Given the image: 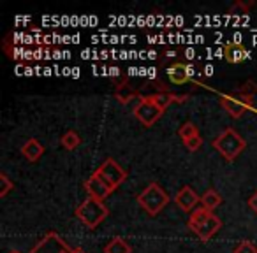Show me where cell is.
I'll use <instances>...</instances> for the list:
<instances>
[{"label": "cell", "mask_w": 257, "mask_h": 253, "mask_svg": "<svg viewBox=\"0 0 257 253\" xmlns=\"http://www.w3.org/2000/svg\"><path fill=\"white\" fill-rule=\"evenodd\" d=\"M189 228L201 239V241H208L211 239L222 227V221L217 214H213V211L204 209L203 206L194 209L190 213V218L187 221Z\"/></svg>", "instance_id": "obj_1"}, {"label": "cell", "mask_w": 257, "mask_h": 253, "mask_svg": "<svg viewBox=\"0 0 257 253\" xmlns=\"http://www.w3.org/2000/svg\"><path fill=\"white\" fill-rule=\"evenodd\" d=\"M213 148L225 158L227 162H234L239 155L245 151L246 141L236 132L234 129H225L222 134H218L213 141Z\"/></svg>", "instance_id": "obj_2"}, {"label": "cell", "mask_w": 257, "mask_h": 253, "mask_svg": "<svg viewBox=\"0 0 257 253\" xmlns=\"http://www.w3.org/2000/svg\"><path fill=\"white\" fill-rule=\"evenodd\" d=\"M138 202L150 216H155L169 204V195L162 190V186L159 183H150L138 195Z\"/></svg>", "instance_id": "obj_3"}, {"label": "cell", "mask_w": 257, "mask_h": 253, "mask_svg": "<svg viewBox=\"0 0 257 253\" xmlns=\"http://www.w3.org/2000/svg\"><path fill=\"white\" fill-rule=\"evenodd\" d=\"M76 216H78L88 228H95L97 225H100L106 220L107 207L104 206L102 200L88 197V199H85L79 204V207L76 209Z\"/></svg>", "instance_id": "obj_4"}, {"label": "cell", "mask_w": 257, "mask_h": 253, "mask_svg": "<svg viewBox=\"0 0 257 253\" xmlns=\"http://www.w3.org/2000/svg\"><path fill=\"white\" fill-rule=\"evenodd\" d=\"M252 104H253L252 97L241 95L239 92L220 97V106L224 107L225 113H227L231 118H241L243 114L252 107Z\"/></svg>", "instance_id": "obj_5"}, {"label": "cell", "mask_w": 257, "mask_h": 253, "mask_svg": "<svg viewBox=\"0 0 257 253\" xmlns=\"http://www.w3.org/2000/svg\"><path fill=\"white\" fill-rule=\"evenodd\" d=\"M162 114H164V111H162L150 97H143V99L138 102V106L134 107V116H136L138 121H141V125H145V127L155 125L161 120Z\"/></svg>", "instance_id": "obj_6"}, {"label": "cell", "mask_w": 257, "mask_h": 253, "mask_svg": "<svg viewBox=\"0 0 257 253\" xmlns=\"http://www.w3.org/2000/svg\"><path fill=\"white\" fill-rule=\"evenodd\" d=\"M95 172L113 190H116L118 186H120L121 183L127 179V172H125L123 169H121V165L118 164L116 160H113V158H106V160L102 162V165H100V167L97 169Z\"/></svg>", "instance_id": "obj_7"}, {"label": "cell", "mask_w": 257, "mask_h": 253, "mask_svg": "<svg viewBox=\"0 0 257 253\" xmlns=\"http://www.w3.org/2000/svg\"><path fill=\"white\" fill-rule=\"evenodd\" d=\"M71 246L64 241L58 234L55 232H50L46 234L32 249L30 253H71Z\"/></svg>", "instance_id": "obj_8"}, {"label": "cell", "mask_w": 257, "mask_h": 253, "mask_svg": "<svg viewBox=\"0 0 257 253\" xmlns=\"http://www.w3.org/2000/svg\"><path fill=\"white\" fill-rule=\"evenodd\" d=\"M85 188H86V192H88V197H93V199H97V200H104L109 193L114 192L97 172H93V174L86 179Z\"/></svg>", "instance_id": "obj_9"}, {"label": "cell", "mask_w": 257, "mask_h": 253, "mask_svg": "<svg viewBox=\"0 0 257 253\" xmlns=\"http://www.w3.org/2000/svg\"><path fill=\"white\" fill-rule=\"evenodd\" d=\"M175 200H176V204H178L180 209L190 211V213H192V211L196 209L197 202L201 200V197H197V193L194 192L190 186H183V188L176 193Z\"/></svg>", "instance_id": "obj_10"}, {"label": "cell", "mask_w": 257, "mask_h": 253, "mask_svg": "<svg viewBox=\"0 0 257 253\" xmlns=\"http://www.w3.org/2000/svg\"><path fill=\"white\" fill-rule=\"evenodd\" d=\"M250 57L248 50L241 43H229L225 44V60L229 64H239Z\"/></svg>", "instance_id": "obj_11"}, {"label": "cell", "mask_w": 257, "mask_h": 253, "mask_svg": "<svg viewBox=\"0 0 257 253\" xmlns=\"http://www.w3.org/2000/svg\"><path fill=\"white\" fill-rule=\"evenodd\" d=\"M150 99L161 107L162 111H166L173 102H185L189 97L187 95H176V93H171V92H159V93H154L150 95Z\"/></svg>", "instance_id": "obj_12"}, {"label": "cell", "mask_w": 257, "mask_h": 253, "mask_svg": "<svg viewBox=\"0 0 257 253\" xmlns=\"http://www.w3.org/2000/svg\"><path fill=\"white\" fill-rule=\"evenodd\" d=\"M22 155L29 162H37L44 155V146L37 139H29L22 146Z\"/></svg>", "instance_id": "obj_13"}, {"label": "cell", "mask_w": 257, "mask_h": 253, "mask_svg": "<svg viewBox=\"0 0 257 253\" xmlns=\"http://www.w3.org/2000/svg\"><path fill=\"white\" fill-rule=\"evenodd\" d=\"M168 78L173 85H185V83L190 81V76H189V72H187V65L180 64V62L169 65Z\"/></svg>", "instance_id": "obj_14"}, {"label": "cell", "mask_w": 257, "mask_h": 253, "mask_svg": "<svg viewBox=\"0 0 257 253\" xmlns=\"http://www.w3.org/2000/svg\"><path fill=\"white\" fill-rule=\"evenodd\" d=\"M114 97H116V100L120 104H128L131 100L136 97V90H134V86L131 85V83H120V85L114 88Z\"/></svg>", "instance_id": "obj_15"}, {"label": "cell", "mask_w": 257, "mask_h": 253, "mask_svg": "<svg viewBox=\"0 0 257 253\" xmlns=\"http://www.w3.org/2000/svg\"><path fill=\"white\" fill-rule=\"evenodd\" d=\"M201 204H203L204 209L213 211L215 207H218L222 204V197L217 190H206V192L201 195Z\"/></svg>", "instance_id": "obj_16"}, {"label": "cell", "mask_w": 257, "mask_h": 253, "mask_svg": "<svg viewBox=\"0 0 257 253\" xmlns=\"http://www.w3.org/2000/svg\"><path fill=\"white\" fill-rule=\"evenodd\" d=\"M131 246L123 241L121 237H114L104 246V253H131Z\"/></svg>", "instance_id": "obj_17"}, {"label": "cell", "mask_w": 257, "mask_h": 253, "mask_svg": "<svg viewBox=\"0 0 257 253\" xmlns=\"http://www.w3.org/2000/svg\"><path fill=\"white\" fill-rule=\"evenodd\" d=\"M79 143H81V137L78 136L76 130H69V132H65L64 136H62V146L69 151L76 150V148L79 146Z\"/></svg>", "instance_id": "obj_18"}, {"label": "cell", "mask_w": 257, "mask_h": 253, "mask_svg": "<svg viewBox=\"0 0 257 253\" xmlns=\"http://www.w3.org/2000/svg\"><path fill=\"white\" fill-rule=\"evenodd\" d=\"M178 136L182 137V141L185 143V141L192 139V137H196V136H201V134H199V129H197L192 121H185L178 129Z\"/></svg>", "instance_id": "obj_19"}, {"label": "cell", "mask_w": 257, "mask_h": 253, "mask_svg": "<svg viewBox=\"0 0 257 253\" xmlns=\"http://www.w3.org/2000/svg\"><path fill=\"white\" fill-rule=\"evenodd\" d=\"M253 6V2H236V4L231 6V9H229V15L231 16H238V15H246L248 13V9Z\"/></svg>", "instance_id": "obj_20"}, {"label": "cell", "mask_w": 257, "mask_h": 253, "mask_svg": "<svg viewBox=\"0 0 257 253\" xmlns=\"http://www.w3.org/2000/svg\"><path fill=\"white\" fill-rule=\"evenodd\" d=\"M13 188H15L13 181L8 178V174H6V172H2V174H0V197H6Z\"/></svg>", "instance_id": "obj_21"}, {"label": "cell", "mask_w": 257, "mask_h": 253, "mask_svg": "<svg viewBox=\"0 0 257 253\" xmlns=\"http://www.w3.org/2000/svg\"><path fill=\"white\" fill-rule=\"evenodd\" d=\"M241 95H246V97H255L257 95V83L252 81V79H248V81H245V85L241 86V88L238 90Z\"/></svg>", "instance_id": "obj_22"}, {"label": "cell", "mask_w": 257, "mask_h": 253, "mask_svg": "<svg viewBox=\"0 0 257 253\" xmlns=\"http://www.w3.org/2000/svg\"><path fill=\"white\" fill-rule=\"evenodd\" d=\"M234 253H257V246H253L250 241H243L236 246Z\"/></svg>", "instance_id": "obj_23"}, {"label": "cell", "mask_w": 257, "mask_h": 253, "mask_svg": "<svg viewBox=\"0 0 257 253\" xmlns=\"http://www.w3.org/2000/svg\"><path fill=\"white\" fill-rule=\"evenodd\" d=\"M183 144H185V146L189 148L190 151H196V150H199V148L203 146V137H201V136H196V137H192V139L185 141Z\"/></svg>", "instance_id": "obj_24"}, {"label": "cell", "mask_w": 257, "mask_h": 253, "mask_svg": "<svg viewBox=\"0 0 257 253\" xmlns=\"http://www.w3.org/2000/svg\"><path fill=\"white\" fill-rule=\"evenodd\" d=\"M248 207H250V211H253V213L257 214V192H253L252 195L248 197Z\"/></svg>", "instance_id": "obj_25"}, {"label": "cell", "mask_w": 257, "mask_h": 253, "mask_svg": "<svg viewBox=\"0 0 257 253\" xmlns=\"http://www.w3.org/2000/svg\"><path fill=\"white\" fill-rule=\"evenodd\" d=\"M187 72H189V76H190V79H192V76L196 74V67H194L192 64H187Z\"/></svg>", "instance_id": "obj_26"}, {"label": "cell", "mask_w": 257, "mask_h": 253, "mask_svg": "<svg viewBox=\"0 0 257 253\" xmlns=\"http://www.w3.org/2000/svg\"><path fill=\"white\" fill-rule=\"evenodd\" d=\"M71 253H86V251H85V249H81V248H74Z\"/></svg>", "instance_id": "obj_27"}, {"label": "cell", "mask_w": 257, "mask_h": 253, "mask_svg": "<svg viewBox=\"0 0 257 253\" xmlns=\"http://www.w3.org/2000/svg\"><path fill=\"white\" fill-rule=\"evenodd\" d=\"M9 253H22V251H16V249H13V251H9Z\"/></svg>", "instance_id": "obj_28"}]
</instances>
